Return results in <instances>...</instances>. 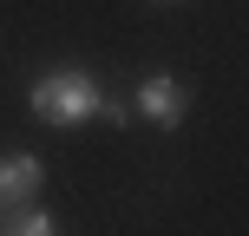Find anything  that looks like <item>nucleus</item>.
Listing matches in <instances>:
<instances>
[{"mask_svg":"<svg viewBox=\"0 0 249 236\" xmlns=\"http://www.w3.org/2000/svg\"><path fill=\"white\" fill-rule=\"evenodd\" d=\"M7 210H13V203H7ZM0 230H13V236H53L59 223H53L46 210H33V203H26V210H13V217H7V223H0Z\"/></svg>","mask_w":249,"mask_h":236,"instance_id":"20e7f679","label":"nucleus"},{"mask_svg":"<svg viewBox=\"0 0 249 236\" xmlns=\"http://www.w3.org/2000/svg\"><path fill=\"white\" fill-rule=\"evenodd\" d=\"M99 79L92 73H79V66H66V73H46L33 86V112L46 118V125H86V118H99Z\"/></svg>","mask_w":249,"mask_h":236,"instance_id":"f257e3e1","label":"nucleus"},{"mask_svg":"<svg viewBox=\"0 0 249 236\" xmlns=\"http://www.w3.org/2000/svg\"><path fill=\"white\" fill-rule=\"evenodd\" d=\"M39 190H46V164H39L33 151H7V158H0V210H7V203H33Z\"/></svg>","mask_w":249,"mask_h":236,"instance_id":"7ed1b4c3","label":"nucleus"},{"mask_svg":"<svg viewBox=\"0 0 249 236\" xmlns=\"http://www.w3.org/2000/svg\"><path fill=\"white\" fill-rule=\"evenodd\" d=\"M138 112L171 131V125H184V112H190V86H177L171 73H151L144 86H138Z\"/></svg>","mask_w":249,"mask_h":236,"instance_id":"f03ea898","label":"nucleus"}]
</instances>
